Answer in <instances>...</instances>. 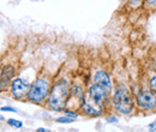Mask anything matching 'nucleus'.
Returning <instances> with one entry per match:
<instances>
[{
    "label": "nucleus",
    "mask_w": 156,
    "mask_h": 132,
    "mask_svg": "<svg viewBox=\"0 0 156 132\" xmlns=\"http://www.w3.org/2000/svg\"><path fill=\"white\" fill-rule=\"evenodd\" d=\"M29 87L27 83H24L20 78H17L12 83V94L17 98H23L27 93H29Z\"/></svg>",
    "instance_id": "5"
},
{
    "label": "nucleus",
    "mask_w": 156,
    "mask_h": 132,
    "mask_svg": "<svg viewBox=\"0 0 156 132\" xmlns=\"http://www.w3.org/2000/svg\"><path fill=\"white\" fill-rule=\"evenodd\" d=\"M7 123H9V125L15 126V127H18V129H20V127L23 126V124H22L20 121H18V120H13V119H10Z\"/></svg>",
    "instance_id": "10"
},
{
    "label": "nucleus",
    "mask_w": 156,
    "mask_h": 132,
    "mask_svg": "<svg viewBox=\"0 0 156 132\" xmlns=\"http://www.w3.org/2000/svg\"><path fill=\"white\" fill-rule=\"evenodd\" d=\"M1 111L2 112H13V113H17V109L16 108H12V107H1Z\"/></svg>",
    "instance_id": "11"
},
{
    "label": "nucleus",
    "mask_w": 156,
    "mask_h": 132,
    "mask_svg": "<svg viewBox=\"0 0 156 132\" xmlns=\"http://www.w3.org/2000/svg\"><path fill=\"white\" fill-rule=\"evenodd\" d=\"M150 87H151L153 90H155L156 91V76L151 78V80H150Z\"/></svg>",
    "instance_id": "12"
},
{
    "label": "nucleus",
    "mask_w": 156,
    "mask_h": 132,
    "mask_svg": "<svg viewBox=\"0 0 156 132\" xmlns=\"http://www.w3.org/2000/svg\"><path fill=\"white\" fill-rule=\"evenodd\" d=\"M107 90L108 89L105 85L95 83L94 85L90 87V97H93L95 101L101 103V101L103 98H106V96H107Z\"/></svg>",
    "instance_id": "7"
},
{
    "label": "nucleus",
    "mask_w": 156,
    "mask_h": 132,
    "mask_svg": "<svg viewBox=\"0 0 156 132\" xmlns=\"http://www.w3.org/2000/svg\"><path fill=\"white\" fill-rule=\"evenodd\" d=\"M94 80H95V83H98V84L105 85L107 89H111V88H112L111 78H109V76L107 75L105 71H98L96 75H95V77H94Z\"/></svg>",
    "instance_id": "8"
},
{
    "label": "nucleus",
    "mask_w": 156,
    "mask_h": 132,
    "mask_svg": "<svg viewBox=\"0 0 156 132\" xmlns=\"http://www.w3.org/2000/svg\"><path fill=\"white\" fill-rule=\"evenodd\" d=\"M67 115H70V116H73V118H77V114L76 113H72V112H66Z\"/></svg>",
    "instance_id": "15"
},
{
    "label": "nucleus",
    "mask_w": 156,
    "mask_h": 132,
    "mask_svg": "<svg viewBox=\"0 0 156 132\" xmlns=\"http://www.w3.org/2000/svg\"><path fill=\"white\" fill-rule=\"evenodd\" d=\"M57 121L58 123H64V124H67V123H72V121H75V119H73V116H62V118H59L57 119Z\"/></svg>",
    "instance_id": "9"
},
{
    "label": "nucleus",
    "mask_w": 156,
    "mask_h": 132,
    "mask_svg": "<svg viewBox=\"0 0 156 132\" xmlns=\"http://www.w3.org/2000/svg\"><path fill=\"white\" fill-rule=\"evenodd\" d=\"M118 120L115 119V118H109L108 119V123H117Z\"/></svg>",
    "instance_id": "16"
},
{
    "label": "nucleus",
    "mask_w": 156,
    "mask_h": 132,
    "mask_svg": "<svg viewBox=\"0 0 156 132\" xmlns=\"http://www.w3.org/2000/svg\"><path fill=\"white\" fill-rule=\"evenodd\" d=\"M67 97H69L67 83L64 80H60L53 87V89L51 91L49 98H48L49 108L53 111H62L65 108Z\"/></svg>",
    "instance_id": "1"
},
{
    "label": "nucleus",
    "mask_w": 156,
    "mask_h": 132,
    "mask_svg": "<svg viewBox=\"0 0 156 132\" xmlns=\"http://www.w3.org/2000/svg\"><path fill=\"white\" fill-rule=\"evenodd\" d=\"M114 107L122 114H130L132 111V97L125 87H119L113 96Z\"/></svg>",
    "instance_id": "2"
},
{
    "label": "nucleus",
    "mask_w": 156,
    "mask_h": 132,
    "mask_svg": "<svg viewBox=\"0 0 156 132\" xmlns=\"http://www.w3.org/2000/svg\"><path fill=\"white\" fill-rule=\"evenodd\" d=\"M37 131H39V132H43V131L46 132V131H47V130H46V129H43V127H40V129H39V130H37Z\"/></svg>",
    "instance_id": "17"
},
{
    "label": "nucleus",
    "mask_w": 156,
    "mask_h": 132,
    "mask_svg": "<svg viewBox=\"0 0 156 132\" xmlns=\"http://www.w3.org/2000/svg\"><path fill=\"white\" fill-rule=\"evenodd\" d=\"M147 4H148V5H155L156 0H147Z\"/></svg>",
    "instance_id": "14"
},
{
    "label": "nucleus",
    "mask_w": 156,
    "mask_h": 132,
    "mask_svg": "<svg viewBox=\"0 0 156 132\" xmlns=\"http://www.w3.org/2000/svg\"><path fill=\"white\" fill-rule=\"evenodd\" d=\"M83 109H84V112L88 114V115H93V116H96V115H98V114L102 112V108L100 106V102L95 101L93 97L90 100H85L84 101Z\"/></svg>",
    "instance_id": "6"
},
{
    "label": "nucleus",
    "mask_w": 156,
    "mask_h": 132,
    "mask_svg": "<svg viewBox=\"0 0 156 132\" xmlns=\"http://www.w3.org/2000/svg\"><path fill=\"white\" fill-rule=\"evenodd\" d=\"M149 130H150V131H156V120L153 121V123L149 125Z\"/></svg>",
    "instance_id": "13"
},
{
    "label": "nucleus",
    "mask_w": 156,
    "mask_h": 132,
    "mask_svg": "<svg viewBox=\"0 0 156 132\" xmlns=\"http://www.w3.org/2000/svg\"><path fill=\"white\" fill-rule=\"evenodd\" d=\"M138 105L144 109H154L156 107V95L150 90H144L137 97Z\"/></svg>",
    "instance_id": "4"
},
{
    "label": "nucleus",
    "mask_w": 156,
    "mask_h": 132,
    "mask_svg": "<svg viewBox=\"0 0 156 132\" xmlns=\"http://www.w3.org/2000/svg\"><path fill=\"white\" fill-rule=\"evenodd\" d=\"M49 84L46 79H37L28 93V98L33 102H41L48 95Z\"/></svg>",
    "instance_id": "3"
}]
</instances>
